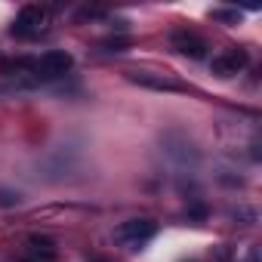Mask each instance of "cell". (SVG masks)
<instances>
[{
    "label": "cell",
    "instance_id": "ba28073f",
    "mask_svg": "<svg viewBox=\"0 0 262 262\" xmlns=\"http://www.w3.org/2000/svg\"><path fill=\"white\" fill-rule=\"evenodd\" d=\"M210 16H213V22H225V25L241 22V13H237V10H213Z\"/></svg>",
    "mask_w": 262,
    "mask_h": 262
},
{
    "label": "cell",
    "instance_id": "8992f818",
    "mask_svg": "<svg viewBox=\"0 0 262 262\" xmlns=\"http://www.w3.org/2000/svg\"><path fill=\"white\" fill-rule=\"evenodd\" d=\"M173 47L182 53V56H188V59H204L207 56V40L204 37H198L194 31H173Z\"/></svg>",
    "mask_w": 262,
    "mask_h": 262
},
{
    "label": "cell",
    "instance_id": "277c9868",
    "mask_svg": "<svg viewBox=\"0 0 262 262\" xmlns=\"http://www.w3.org/2000/svg\"><path fill=\"white\" fill-rule=\"evenodd\" d=\"M126 80L136 83V86H145V90H158V93H182L185 86L167 74H155V71H126Z\"/></svg>",
    "mask_w": 262,
    "mask_h": 262
},
{
    "label": "cell",
    "instance_id": "52a82bcc",
    "mask_svg": "<svg viewBox=\"0 0 262 262\" xmlns=\"http://www.w3.org/2000/svg\"><path fill=\"white\" fill-rule=\"evenodd\" d=\"M28 247H31V253H34V256H40L43 262H53V259H56V244H53L50 237L34 234V237L28 241Z\"/></svg>",
    "mask_w": 262,
    "mask_h": 262
},
{
    "label": "cell",
    "instance_id": "9c48e42d",
    "mask_svg": "<svg viewBox=\"0 0 262 262\" xmlns=\"http://www.w3.org/2000/svg\"><path fill=\"white\" fill-rule=\"evenodd\" d=\"M0 204H4V207H13V204H19V194H7V191H0Z\"/></svg>",
    "mask_w": 262,
    "mask_h": 262
},
{
    "label": "cell",
    "instance_id": "5b68a950",
    "mask_svg": "<svg viewBox=\"0 0 262 262\" xmlns=\"http://www.w3.org/2000/svg\"><path fill=\"white\" fill-rule=\"evenodd\" d=\"M247 62H250V56H247L244 50H225V53L213 56L210 71H213L216 77H234L237 71H244V68H247Z\"/></svg>",
    "mask_w": 262,
    "mask_h": 262
},
{
    "label": "cell",
    "instance_id": "8fae6325",
    "mask_svg": "<svg viewBox=\"0 0 262 262\" xmlns=\"http://www.w3.org/2000/svg\"><path fill=\"white\" fill-rule=\"evenodd\" d=\"M86 262H111V259H102V256H90Z\"/></svg>",
    "mask_w": 262,
    "mask_h": 262
},
{
    "label": "cell",
    "instance_id": "6da1fadb",
    "mask_svg": "<svg viewBox=\"0 0 262 262\" xmlns=\"http://www.w3.org/2000/svg\"><path fill=\"white\" fill-rule=\"evenodd\" d=\"M71 65H74L71 53H65V50H50V53H43L40 59H31V74H37L40 80H56V77H65V74L71 71Z\"/></svg>",
    "mask_w": 262,
    "mask_h": 262
},
{
    "label": "cell",
    "instance_id": "7a4b0ae2",
    "mask_svg": "<svg viewBox=\"0 0 262 262\" xmlns=\"http://www.w3.org/2000/svg\"><path fill=\"white\" fill-rule=\"evenodd\" d=\"M155 234H158V225H155L151 219H126V222H120V225L114 228V237H117L120 244H126V247H142V244H148Z\"/></svg>",
    "mask_w": 262,
    "mask_h": 262
},
{
    "label": "cell",
    "instance_id": "30bf717a",
    "mask_svg": "<svg viewBox=\"0 0 262 262\" xmlns=\"http://www.w3.org/2000/svg\"><path fill=\"white\" fill-rule=\"evenodd\" d=\"M191 216H194V219H204V216H207V210H204V207H191Z\"/></svg>",
    "mask_w": 262,
    "mask_h": 262
},
{
    "label": "cell",
    "instance_id": "3957f363",
    "mask_svg": "<svg viewBox=\"0 0 262 262\" xmlns=\"http://www.w3.org/2000/svg\"><path fill=\"white\" fill-rule=\"evenodd\" d=\"M43 28H47V10H43V7H22L10 31H13V37L31 40V37H37Z\"/></svg>",
    "mask_w": 262,
    "mask_h": 262
}]
</instances>
